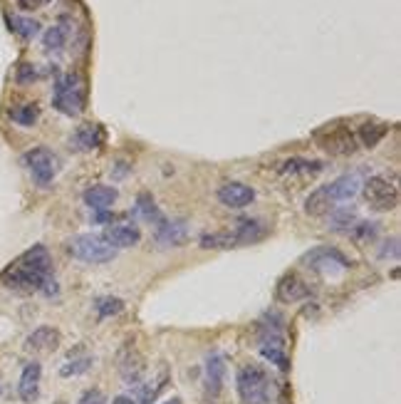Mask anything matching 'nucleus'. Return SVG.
I'll use <instances>...</instances> for the list:
<instances>
[{
  "mask_svg": "<svg viewBox=\"0 0 401 404\" xmlns=\"http://www.w3.org/2000/svg\"><path fill=\"white\" fill-rule=\"evenodd\" d=\"M337 204L330 199V194H327V186H320V189H315L310 196H307L305 201V214L307 216H315V219H320V216H327L330 211H335Z\"/></svg>",
  "mask_w": 401,
  "mask_h": 404,
  "instance_id": "21",
  "label": "nucleus"
},
{
  "mask_svg": "<svg viewBox=\"0 0 401 404\" xmlns=\"http://www.w3.org/2000/svg\"><path fill=\"white\" fill-rule=\"evenodd\" d=\"M102 238L109 243V246L119 251V248L137 246V243L142 241V231H139L134 224H114L102 233Z\"/></svg>",
  "mask_w": 401,
  "mask_h": 404,
  "instance_id": "12",
  "label": "nucleus"
},
{
  "mask_svg": "<svg viewBox=\"0 0 401 404\" xmlns=\"http://www.w3.org/2000/svg\"><path fill=\"white\" fill-rule=\"evenodd\" d=\"M325 169V164L317 159H305V157H290L278 164L280 176H317Z\"/></svg>",
  "mask_w": 401,
  "mask_h": 404,
  "instance_id": "14",
  "label": "nucleus"
},
{
  "mask_svg": "<svg viewBox=\"0 0 401 404\" xmlns=\"http://www.w3.org/2000/svg\"><path fill=\"white\" fill-rule=\"evenodd\" d=\"M307 286L300 281L295 273H290V276H285L283 281L278 283V298L283 300V303H298V300L307 298Z\"/></svg>",
  "mask_w": 401,
  "mask_h": 404,
  "instance_id": "22",
  "label": "nucleus"
},
{
  "mask_svg": "<svg viewBox=\"0 0 401 404\" xmlns=\"http://www.w3.org/2000/svg\"><path fill=\"white\" fill-rule=\"evenodd\" d=\"M10 30L18 33L23 40H33L35 35L40 33V23L38 20H30V18H13L10 20Z\"/></svg>",
  "mask_w": 401,
  "mask_h": 404,
  "instance_id": "29",
  "label": "nucleus"
},
{
  "mask_svg": "<svg viewBox=\"0 0 401 404\" xmlns=\"http://www.w3.org/2000/svg\"><path fill=\"white\" fill-rule=\"evenodd\" d=\"M223 380H226V362L221 355H211L206 360V390L211 397H218L223 390Z\"/></svg>",
  "mask_w": 401,
  "mask_h": 404,
  "instance_id": "18",
  "label": "nucleus"
},
{
  "mask_svg": "<svg viewBox=\"0 0 401 404\" xmlns=\"http://www.w3.org/2000/svg\"><path fill=\"white\" fill-rule=\"evenodd\" d=\"M260 355L273 362L275 367H280V370H288L290 367L288 355H285V338L280 330H270L268 335L260 338Z\"/></svg>",
  "mask_w": 401,
  "mask_h": 404,
  "instance_id": "11",
  "label": "nucleus"
},
{
  "mask_svg": "<svg viewBox=\"0 0 401 404\" xmlns=\"http://www.w3.org/2000/svg\"><path fill=\"white\" fill-rule=\"evenodd\" d=\"M387 132H389V127L384 122H364L357 132V139L362 142V147L372 149V147H377L384 137H387Z\"/></svg>",
  "mask_w": 401,
  "mask_h": 404,
  "instance_id": "23",
  "label": "nucleus"
},
{
  "mask_svg": "<svg viewBox=\"0 0 401 404\" xmlns=\"http://www.w3.org/2000/svg\"><path fill=\"white\" fill-rule=\"evenodd\" d=\"M38 70H35V65H30V62H23V65L18 67V72H15V82L18 85H33V82H38Z\"/></svg>",
  "mask_w": 401,
  "mask_h": 404,
  "instance_id": "34",
  "label": "nucleus"
},
{
  "mask_svg": "<svg viewBox=\"0 0 401 404\" xmlns=\"http://www.w3.org/2000/svg\"><path fill=\"white\" fill-rule=\"evenodd\" d=\"M364 189V199H367L369 209L374 211H392L399 206V186L394 184V179L389 176H369L362 184Z\"/></svg>",
  "mask_w": 401,
  "mask_h": 404,
  "instance_id": "6",
  "label": "nucleus"
},
{
  "mask_svg": "<svg viewBox=\"0 0 401 404\" xmlns=\"http://www.w3.org/2000/svg\"><path fill=\"white\" fill-rule=\"evenodd\" d=\"M25 347L33 352H55L57 347H60V333H57L55 328H38L33 335L28 338V343Z\"/></svg>",
  "mask_w": 401,
  "mask_h": 404,
  "instance_id": "20",
  "label": "nucleus"
},
{
  "mask_svg": "<svg viewBox=\"0 0 401 404\" xmlns=\"http://www.w3.org/2000/svg\"><path fill=\"white\" fill-rule=\"evenodd\" d=\"M218 201L228 209H246L255 201V191L241 181H228L218 189Z\"/></svg>",
  "mask_w": 401,
  "mask_h": 404,
  "instance_id": "10",
  "label": "nucleus"
},
{
  "mask_svg": "<svg viewBox=\"0 0 401 404\" xmlns=\"http://www.w3.org/2000/svg\"><path fill=\"white\" fill-rule=\"evenodd\" d=\"M67 38H70V28H67L65 23H57L52 25L50 30H45L43 48L48 50V53H57V50H62L67 45Z\"/></svg>",
  "mask_w": 401,
  "mask_h": 404,
  "instance_id": "24",
  "label": "nucleus"
},
{
  "mask_svg": "<svg viewBox=\"0 0 401 404\" xmlns=\"http://www.w3.org/2000/svg\"><path fill=\"white\" fill-rule=\"evenodd\" d=\"M119 370H122V377H124V382H127V385H139V382H142V375H144L142 357L134 352V360H132V357H129V350H127V355L122 357V365H119Z\"/></svg>",
  "mask_w": 401,
  "mask_h": 404,
  "instance_id": "25",
  "label": "nucleus"
},
{
  "mask_svg": "<svg viewBox=\"0 0 401 404\" xmlns=\"http://www.w3.org/2000/svg\"><path fill=\"white\" fill-rule=\"evenodd\" d=\"M40 375H43V367L40 362H28L23 367V375H20L18 382V397L23 402H35L40 395Z\"/></svg>",
  "mask_w": 401,
  "mask_h": 404,
  "instance_id": "13",
  "label": "nucleus"
},
{
  "mask_svg": "<svg viewBox=\"0 0 401 404\" xmlns=\"http://www.w3.org/2000/svg\"><path fill=\"white\" fill-rule=\"evenodd\" d=\"M50 0H18V8L20 10H38L43 5H48Z\"/></svg>",
  "mask_w": 401,
  "mask_h": 404,
  "instance_id": "36",
  "label": "nucleus"
},
{
  "mask_svg": "<svg viewBox=\"0 0 401 404\" xmlns=\"http://www.w3.org/2000/svg\"><path fill=\"white\" fill-rule=\"evenodd\" d=\"M164 404H181L179 397H174V400H169V402H164Z\"/></svg>",
  "mask_w": 401,
  "mask_h": 404,
  "instance_id": "38",
  "label": "nucleus"
},
{
  "mask_svg": "<svg viewBox=\"0 0 401 404\" xmlns=\"http://www.w3.org/2000/svg\"><path fill=\"white\" fill-rule=\"evenodd\" d=\"M10 119L15 124H20V127H35L40 119V107L35 102H23V105L10 110Z\"/></svg>",
  "mask_w": 401,
  "mask_h": 404,
  "instance_id": "26",
  "label": "nucleus"
},
{
  "mask_svg": "<svg viewBox=\"0 0 401 404\" xmlns=\"http://www.w3.org/2000/svg\"><path fill=\"white\" fill-rule=\"evenodd\" d=\"M186 238H189L186 221H161V224H156V241L161 246H184Z\"/></svg>",
  "mask_w": 401,
  "mask_h": 404,
  "instance_id": "15",
  "label": "nucleus"
},
{
  "mask_svg": "<svg viewBox=\"0 0 401 404\" xmlns=\"http://www.w3.org/2000/svg\"><path fill=\"white\" fill-rule=\"evenodd\" d=\"M92 367V357H80V360H70L60 367V375L62 377H75V375H82Z\"/></svg>",
  "mask_w": 401,
  "mask_h": 404,
  "instance_id": "33",
  "label": "nucleus"
},
{
  "mask_svg": "<svg viewBox=\"0 0 401 404\" xmlns=\"http://www.w3.org/2000/svg\"><path fill=\"white\" fill-rule=\"evenodd\" d=\"M137 214L142 216L144 221H149V224H161V211L159 206L154 204V199H151L149 194H139L137 199Z\"/></svg>",
  "mask_w": 401,
  "mask_h": 404,
  "instance_id": "27",
  "label": "nucleus"
},
{
  "mask_svg": "<svg viewBox=\"0 0 401 404\" xmlns=\"http://www.w3.org/2000/svg\"><path fill=\"white\" fill-rule=\"evenodd\" d=\"M77 404H107V400H104V395L100 390H87L85 395L80 397V402Z\"/></svg>",
  "mask_w": 401,
  "mask_h": 404,
  "instance_id": "35",
  "label": "nucleus"
},
{
  "mask_svg": "<svg viewBox=\"0 0 401 404\" xmlns=\"http://www.w3.org/2000/svg\"><path fill=\"white\" fill-rule=\"evenodd\" d=\"M23 167L33 174L35 184L38 186H48L52 184V179L60 172V159L45 147H35L30 152L23 154Z\"/></svg>",
  "mask_w": 401,
  "mask_h": 404,
  "instance_id": "7",
  "label": "nucleus"
},
{
  "mask_svg": "<svg viewBox=\"0 0 401 404\" xmlns=\"http://www.w3.org/2000/svg\"><path fill=\"white\" fill-rule=\"evenodd\" d=\"M359 189H362V179H359L357 174L340 176L337 181L327 184V194H330V199L335 201V204H342V201L354 199V196L359 194Z\"/></svg>",
  "mask_w": 401,
  "mask_h": 404,
  "instance_id": "16",
  "label": "nucleus"
},
{
  "mask_svg": "<svg viewBox=\"0 0 401 404\" xmlns=\"http://www.w3.org/2000/svg\"><path fill=\"white\" fill-rule=\"evenodd\" d=\"M238 395L246 404H268L270 382L258 365H246L238 370Z\"/></svg>",
  "mask_w": 401,
  "mask_h": 404,
  "instance_id": "5",
  "label": "nucleus"
},
{
  "mask_svg": "<svg viewBox=\"0 0 401 404\" xmlns=\"http://www.w3.org/2000/svg\"><path fill=\"white\" fill-rule=\"evenodd\" d=\"M199 246L201 248H233L236 246V238H233V233H203L199 238Z\"/></svg>",
  "mask_w": 401,
  "mask_h": 404,
  "instance_id": "28",
  "label": "nucleus"
},
{
  "mask_svg": "<svg viewBox=\"0 0 401 404\" xmlns=\"http://www.w3.org/2000/svg\"><path fill=\"white\" fill-rule=\"evenodd\" d=\"M0 283L18 293H45L57 295L55 278H52V258L45 246H33L15 263L5 268Z\"/></svg>",
  "mask_w": 401,
  "mask_h": 404,
  "instance_id": "1",
  "label": "nucleus"
},
{
  "mask_svg": "<svg viewBox=\"0 0 401 404\" xmlns=\"http://www.w3.org/2000/svg\"><path fill=\"white\" fill-rule=\"evenodd\" d=\"M315 142L322 152L332 154V157H347V154L357 152V134L345 124H327V127L317 129Z\"/></svg>",
  "mask_w": 401,
  "mask_h": 404,
  "instance_id": "4",
  "label": "nucleus"
},
{
  "mask_svg": "<svg viewBox=\"0 0 401 404\" xmlns=\"http://www.w3.org/2000/svg\"><path fill=\"white\" fill-rule=\"evenodd\" d=\"M95 308H97V315H100V318H112V315L122 313L124 303L119 298H100L95 303Z\"/></svg>",
  "mask_w": 401,
  "mask_h": 404,
  "instance_id": "32",
  "label": "nucleus"
},
{
  "mask_svg": "<svg viewBox=\"0 0 401 404\" xmlns=\"http://www.w3.org/2000/svg\"><path fill=\"white\" fill-rule=\"evenodd\" d=\"M67 251H70L72 258H77L82 263H92V266L109 263L112 258H117V248L109 246L102 236H92V233H82V236L70 238Z\"/></svg>",
  "mask_w": 401,
  "mask_h": 404,
  "instance_id": "3",
  "label": "nucleus"
},
{
  "mask_svg": "<svg viewBox=\"0 0 401 404\" xmlns=\"http://www.w3.org/2000/svg\"><path fill=\"white\" fill-rule=\"evenodd\" d=\"M104 144V129L97 122H85L72 132L70 147L75 152H95Z\"/></svg>",
  "mask_w": 401,
  "mask_h": 404,
  "instance_id": "9",
  "label": "nucleus"
},
{
  "mask_svg": "<svg viewBox=\"0 0 401 404\" xmlns=\"http://www.w3.org/2000/svg\"><path fill=\"white\" fill-rule=\"evenodd\" d=\"M332 214V229L335 231H347L350 233V229L354 224H357V214H354V211H350V209H340V211H330Z\"/></svg>",
  "mask_w": 401,
  "mask_h": 404,
  "instance_id": "30",
  "label": "nucleus"
},
{
  "mask_svg": "<svg viewBox=\"0 0 401 404\" xmlns=\"http://www.w3.org/2000/svg\"><path fill=\"white\" fill-rule=\"evenodd\" d=\"M52 107H55L60 115L77 117L85 112L87 107V95L82 80L77 75H62L55 82V90H52Z\"/></svg>",
  "mask_w": 401,
  "mask_h": 404,
  "instance_id": "2",
  "label": "nucleus"
},
{
  "mask_svg": "<svg viewBox=\"0 0 401 404\" xmlns=\"http://www.w3.org/2000/svg\"><path fill=\"white\" fill-rule=\"evenodd\" d=\"M82 199H85L87 209L107 211V209H112V206L117 204L119 194H117V189H114V186H92V189L85 191V196H82Z\"/></svg>",
  "mask_w": 401,
  "mask_h": 404,
  "instance_id": "17",
  "label": "nucleus"
},
{
  "mask_svg": "<svg viewBox=\"0 0 401 404\" xmlns=\"http://www.w3.org/2000/svg\"><path fill=\"white\" fill-rule=\"evenodd\" d=\"M377 224H372V221H357V224L350 229V236L354 241L359 243H367V241H374L377 238Z\"/></svg>",
  "mask_w": 401,
  "mask_h": 404,
  "instance_id": "31",
  "label": "nucleus"
},
{
  "mask_svg": "<svg viewBox=\"0 0 401 404\" xmlns=\"http://www.w3.org/2000/svg\"><path fill=\"white\" fill-rule=\"evenodd\" d=\"M268 236V229L263 226V221L255 219H243L238 221V229L233 231V238H236V246H248V243H258Z\"/></svg>",
  "mask_w": 401,
  "mask_h": 404,
  "instance_id": "19",
  "label": "nucleus"
},
{
  "mask_svg": "<svg viewBox=\"0 0 401 404\" xmlns=\"http://www.w3.org/2000/svg\"><path fill=\"white\" fill-rule=\"evenodd\" d=\"M57 404H62V402H57Z\"/></svg>",
  "mask_w": 401,
  "mask_h": 404,
  "instance_id": "39",
  "label": "nucleus"
},
{
  "mask_svg": "<svg viewBox=\"0 0 401 404\" xmlns=\"http://www.w3.org/2000/svg\"><path fill=\"white\" fill-rule=\"evenodd\" d=\"M305 266L312 268V271L322 273V276H340L345 273L347 268L352 266L350 258L345 253H340L337 248H330V246H320V248H312L310 253L305 256Z\"/></svg>",
  "mask_w": 401,
  "mask_h": 404,
  "instance_id": "8",
  "label": "nucleus"
},
{
  "mask_svg": "<svg viewBox=\"0 0 401 404\" xmlns=\"http://www.w3.org/2000/svg\"><path fill=\"white\" fill-rule=\"evenodd\" d=\"M112 404H139V402L134 400V397H129V395H119Z\"/></svg>",
  "mask_w": 401,
  "mask_h": 404,
  "instance_id": "37",
  "label": "nucleus"
}]
</instances>
